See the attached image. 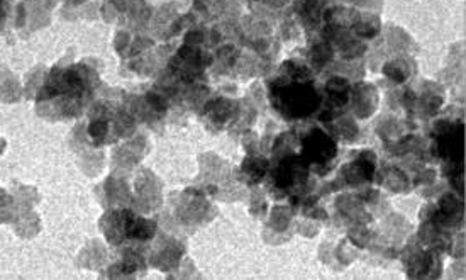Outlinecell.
I'll list each match as a JSON object with an SVG mask.
<instances>
[{"instance_id": "cell-2", "label": "cell", "mask_w": 466, "mask_h": 280, "mask_svg": "<svg viewBox=\"0 0 466 280\" xmlns=\"http://www.w3.org/2000/svg\"><path fill=\"white\" fill-rule=\"evenodd\" d=\"M104 131H105V124H102V123H95V124H92V128H90V134H92V136H100V134H104Z\"/></svg>"}, {"instance_id": "cell-1", "label": "cell", "mask_w": 466, "mask_h": 280, "mask_svg": "<svg viewBox=\"0 0 466 280\" xmlns=\"http://www.w3.org/2000/svg\"><path fill=\"white\" fill-rule=\"evenodd\" d=\"M304 155L310 163H325L336 155V144L327 134L315 129L304 139Z\"/></svg>"}]
</instances>
